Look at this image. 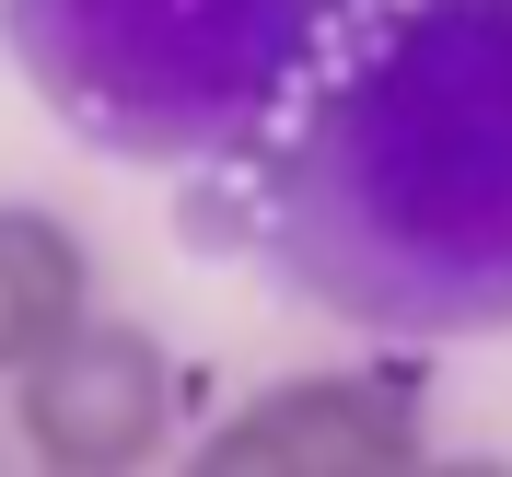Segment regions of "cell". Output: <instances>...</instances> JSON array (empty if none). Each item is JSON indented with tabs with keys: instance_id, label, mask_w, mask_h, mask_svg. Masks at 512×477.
<instances>
[{
	"instance_id": "cell-5",
	"label": "cell",
	"mask_w": 512,
	"mask_h": 477,
	"mask_svg": "<svg viewBox=\"0 0 512 477\" xmlns=\"http://www.w3.org/2000/svg\"><path fill=\"white\" fill-rule=\"evenodd\" d=\"M94 315V268H82V233L47 222V210H0V373H24L47 338Z\"/></svg>"
},
{
	"instance_id": "cell-1",
	"label": "cell",
	"mask_w": 512,
	"mask_h": 477,
	"mask_svg": "<svg viewBox=\"0 0 512 477\" xmlns=\"http://www.w3.org/2000/svg\"><path fill=\"white\" fill-rule=\"evenodd\" d=\"M175 233L361 338L512 326V0H338L280 128L175 187Z\"/></svg>"
},
{
	"instance_id": "cell-3",
	"label": "cell",
	"mask_w": 512,
	"mask_h": 477,
	"mask_svg": "<svg viewBox=\"0 0 512 477\" xmlns=\"http://www.w3.org/2000/svg\"><path fill=\"white\" fill-rule=\"evenodd\" d=\"M419 466V361L408 338H384L361 373H291L256 408H233L198 477H408Z\"/></svg>"
},
{
	"instance_id": "cell-4",
	"label": "cell",
	"mask_w": 512,
	"mask_h": 477,
	"mask_svg": "<svg viewBox=\"0 0 512 477\" xmlns=\"http://www.w3.org/2000/svg\"><path fill=\"white\" fill-rule=\"evenodd\" d=\"M24 443L35 466H70V477H117V466H152L163 419H175V361L152 350V326H105L82 315L70 338H47V350L24 361Z\"/></svg>"
},
{
	"instance_id": "cell-2",
	"label": "cell",
	"mask_w": 512,
	"mask_h": 477,
	"mask_svg": "<svg viewBox=\"0 0 512 477\" xmlns=\"http://www.w3.org/2000/svg\"><path fill=\"white\" fill-rule=\"evenodd\" d=\"M338 0H0L24 94L105 163H233L280 128Z\"/></svg>"
}]
</instances>
